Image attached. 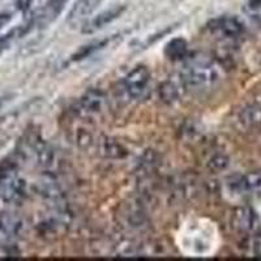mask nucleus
I'll use <instances>...</instances> for the list:
<instances>
[{"label":"nucleus","instance_id":"obj_1","mask_svg":"<svg viewBox=\"0 0 261 261\" xmlns=\"http://www.w3.org/2000/svg\"><path fill=\"white\" fill-rule=\"evenodd\" d=\"M179 74L188 89H205L218 83L222 72L220 64L211 58L199 57L188 60Z\"/></svg>","mask_w":261,"mask_h":261},{"label":"nucleus","instance_id":"obj_2","mask_svg":"<svg viewBox=\"0 0 261 261\" xmlns=\"http://www.w3.org/2000/svg\"><path fill=\"white\" fill-rule=\"evenodd\" d=\"M27 192L25 180L18 178L17 163L3 161L0 162V201L13 204L24 199Z\"/></svg>","mask_w":261,"mask_h":261},{"label":"nucleus","instance_id":"obj_3","mask_svg":"<svg viewBox=\"0 0 261 261\" xmlns=\"http://www.w3.org/2000/svg\"><path fill=\"white\" fill-rule=\"evenodd\" d=\"M149 83H150V72L144 65H139L125 76L123 86L128 97L132 99H141L148 92Z\"/></svg>","mask_w":261,"mask_h":261},{"label":"nucleus","instance_id":"obj_4","mask_svg":"<svg viewBox=\"0 0 261 261\" xmlns=\"http://www.w3.org/2000/svg\"><path fill=\"white\" fill-rule=\"evenodd\" d=\"M211 33L225 41H234L243 36L244 24L237 16H221L211 21L209 24Z\"/></svg>","mask_w":261,"mask_h":261},{"label":"nucleus","instance_id":"obj_5","mask_svg":"<svg viewBox=\"0 0 261 261\" xmlns=\"http://www.w3.org/2000/svg\"><path fill=\"white\" fill-rule=\"evenodd\" d=\"M227 187L232 195L261 196V171L235 176L228 181Z\"/></svg>","mask_w":261,"mask_h":261},{"label":"nucleus","instance_id":"obj_6","mask_svg":"<svg viewBox=\"0 0 261 261\" xmlns=\"http://www.w3.org/2000/svg\"><path fill=\"white\" fill-rule=\"evenodd\" d=\"M124 4H116V6L110 7L109 9H105L102 12L97 13L94 17L89 18V20L84 22L83 33H85V34H92V33H95L97 30H101L102 28L111 24L113 21L120 17L124 13Z\"/></svg>","mask_w":261,"mask_h":261},{"label":"nucleus","instance_id":"obj_7","mask_svg":"<svg viewBox=\"0 0 261 261\" xmlns=\"http://www.w3.org/2000/svg\"><path fill=\"white\" fill-rule=\"evenodd\" d=\"M187 85L184 84L183 79L180 77V74L178 76H172L167 80L163 81L158 90V95H160L161 101L163 103L174 105L179 102L183 98V95L187 92Z\"/></svg>","mask_w":261,"mask_h":261},{"label":"nucleus","instance_id":"obj_8","mask_svg":"<svg viewBox=\"0 0 261 261\" xmlns=\"http://www.w3.org/2000/svg\"><path fill=\"white\" fill-rule=\"evenodd\" d=\"M103 0H77L69 9L67 16V22L72 27L83 24L89 20L90 16L97 11V8L102 4Z\"/></svg>","mask_w":261,"mask_h":261},{"label":"nucleus","instance_id":"obj_9","mask_svg":"<svg viewBox=\"0 0 261 261\" xmlns=\"http://www.w3.org/2000/svg\"><path fill=\"white\" fill-rule=\"evenodd\" d=\"M106 102L105 93L99 89H89L84 93L83 97L79 101V109L85 115H94L101 113Z\"/></svg>","mask_w":261,"mask_h":261},{"label":"nucleus","instance_id":"obj_10","mask_svg":"<svg viewBox=\"0 0 261 261\" xmlns=\"http://www.w3.org/2000/svg\"><path fill=\"white\" fill-rule=\"evenodd\" d=\"M234 226L243 232H253L258 228L260 220L258 216L252 208L249 206H242L238 208L234 213Z\"/></svg>","mask_w":261,"mask_h":261},{"label":"nucleus","instance_id":"obj_11","mask_svg":"<svg viewBox=\"0 0 261 261\" xmlns=\"http://www.w3.org/2000/svg\"><path fill=\"white\" fill-rule=\"evenodd\" d=\"M238 122L246 128L261 127V103L258 101L248 103L238 111Z\"/></svg>","mask_w":261,"mask_h":261},{"label":"nucleus","instance_id":"obj_12","mask_svg":"<svg viewBox=\"0 0 261 261\" xmlns=\"http://www.w3.org/2000/svg\"><path fill=\"white\" fill-rule=\"evenodd\" d=\"M68 0H47V3L43 7V9L37 15V24L39 27H47L54 20H57L58 16L62 13L63 8H64Z\"/></svg>","mask_w":261,"mask_h":261},{"label":"nucleus","instance_id":"obj_13","mask_svg":"<svg viewBox=\"0 0 261 261\" xmlns=\"http://www.w3.org/2000/svg\"><path fill=\"white\" fill-rule=\"evenodd\" d=\"M165 55L172 62H179L188 55V43L184 38H174L165 46Z\"/></svg>","mask_w":261,"mask_h":261},{"label":"nucleus","instance_id":"obj_14","mask_svg":"<svg viewBox=\"0 0 261 261\" xmlns=\"http://www.w3.org/2000/svg\"><path fill=\"white\" fill-rule=\"evenodd\" d=\"M113 41V37L110 38H105V39H98V41H93L88 45L83 46V47L79 48L76 53L71 57V62H80V60L86 59V58L92 57L93 54L97 53V51L102 50V48L107 47V45Z\"/></svg>","mask_w":261,"mask_h":261},{"label":"nucleus","instance_id":"obj_15","mask_svg":"<svg viewBox=\"0 0 261 261\" xmlns=\"http://www.w3.org/2000/svg\"><path fill=\"white\" fill-rule=\"evenodd\" d=\"M101 150L106 157L110 158H124L127 155V150L123 148L122 144L110 139H105L101 144Z\"/></svg>","mask_w":261,"mask_h":261},{"label":"nucleus","instance_id":"obj_16","mask_svg":"<svg viewBox=\"0 0 261 261\" xmlns=\"http://www.w3.org/2000/svg\"><path fill=\"white\" fill-rule=\"evenodd\" d=\"M243 9L249 18L261 24V0H246Z\"/></svg>","mask_w":261,"mask_h":261},{"label":"nucleus","instance_id":"obj_17","mask_svg":"<svg viewBox=\"0 0 261 261\" xmlns=\"http://www.w3.org/2000/svg\"><path fill=\"white\" fill-rule=\"evenodd\" d=\"M175 28H176L175 25H171V27L165 28V29L161 30V32L154 33V34H151V36H149L148 38H146L145 41H144L143 43H141V48H146V47H149V46H151V45H153V43H155V42H157V41H160L161 38H163V37H165V36L170 34V33H171L172 30L175 29Z\"/></svg>","mask_w":261,"mask_h":261},{"label":"nucleus","instance_id":"obj_18","mask_svg":"<svg viewBox=\"0 0 261 261\" xmlns=\"http://www.w3.org/2000/svg\"><path fill=\"white\" fill-rule=\"evenodd\" d=\"M209 169L220 171V170H225L228 166V158L226 157L223 153H217L214 157L209 160Z\"/></svg>","mask_w":261,"mask_h":261},{"label":"nucleus","instance_id":"obj_19","mask_svg":"<svg viewBox=\"0 0 261 261\" xmlns=\"http://www.w3.org/2000/svg\"><path fill=\"white\" fill-rule=\"evenodd\" d=\"M248 252L252 257L261 258V235H253L249 239Z\"/></svg>","mask_w":261,"mask_h":261},{"label":"nucleus","instance_id":"obj_20","mask_svg":"<svg viewBox=\"0 0 261 261\" xmlns=\"http://www.w3.org/2000/svg\"><path fill=\"white\" fill-rule=\"evenodd\" d=\"M15 37H20V33H18V28L17 29L12 30V32L7 33L4 36H0V54L6 51L7 48L11 46L12 41L15 39Z\"/></svg>","mask_w":261,"mask_h":261},{"label":"nucleus","instance_id":"obj_21","mask_svg":"<svg viewBox=\"0 0 261 261\" xmlns=\"http://www.w3.org/2000/svg\"><path fill=\"white\" fill-rule=\"evenodd\" d=\"M33 0H16V7L21 12H27L32 6Z\"/></svg>","mask_w":261,"mask_h":261},{"label":"nucleus","instance_id":"obj_22","mask_svg":"<svg viewBox=\"0 0 261 261\" xmlns=\"http://www.w3.org/2000/svg\"><path fill=\"white\" fill-rule=\"evenodd\" d=\"M11 20H12V15H11V13L8 12L0 13V30L3 29V28L6 27Z\"/></svg>","mask_w":261,"mask_h":261},{"label":"nucleus","instance_id":"obj_23","mask_svg":"<svg viewBox=\"0 0 261 261\" xmlns=\"http://www.w3.org/2000/svg\"><path fill=\"white\" fill-rule=\"evenodd\" d=\"M257 101H258V102H260V103H261V97H260V99H257Z\"/></svg>","mask_w":261,"mask_h":261}]
</instances>
